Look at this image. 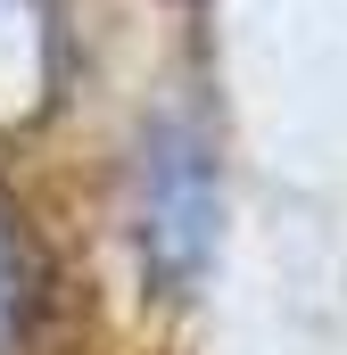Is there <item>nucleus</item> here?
I'll use <instances>...</instances> for the list:
<instances>
[{"label": "nucleus", "instance_id": "f257e3e1", "mask_svg": "<svg viewBox=\"0 0 347 355\" xmlns=\"http://www.w3.org/2000/svg\"><path fill=\"white\" fill-rule=\"evenodd\" d=\"M215 248V174L190 132H149L141 149V257L158 281H190Z\"/></svg>", "mask_w": 347, "mask_h": 355}, {"label": "nucleus", "instance_id": "f03ea898", "mask_svg": "<svg viewBox=\"0 0 347 355\" xmlns=\"http://www.w3.org/2000/svg\"><path fill=\"white\" fill-rule=\"evenodd\" d=\"M17 281H25V248H17V223L0 215V322L17 314Z\"/></svg>", "mask_w": 347, "mask_h": 355}]
</instances>
